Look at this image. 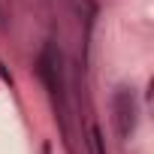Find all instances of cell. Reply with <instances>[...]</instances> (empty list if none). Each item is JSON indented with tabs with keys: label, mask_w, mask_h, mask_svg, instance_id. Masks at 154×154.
<instances>
[{
	"label": "cell",
	"mask_w": 154,
	"mask_h": 154,
	"mask_svg": "<svg viewBox=\"0 0 154 154\" xmlns=\"http://www.w3.org/2000/svg\"><path fill=\"white\" fill-rule=\"evenodd\" d=\"M112 112H115V130L118 136H130L136 130V121H139V109H136V97L133 91L121 88L112 100Z\"/></svg>",
	"instance_id": "1"
},
{
	"label": "cell",
	"mask_w": 154,
	"mask_h": 154,
	"mask_svg": "<svg viewBox=\"0 0 154 154\" xmlns=\"http://www.w3.org/2000/svg\"><path fill=\"white\" fill-rule=\"evenodd\" d=\"M36 69H39V79L45 82V88L57 97L60 94V57L54 54V48H45L42 54H39V63H36Z\"/></svg>",
	"instance_id": "2"
},
{
	"label": "cell",
	"mask_w": 154,
	"mask_h": 154,
	"mask_svg": "<svg viewBox=\"0 0 154 154\" xmlns=\"http://www.w3.org/2000/svg\"><path fill=\"white\" fill-rule=\"evenodd\" d=\"M91 148H94V154H106V148H103V133H100V127H94V130H91Z\"/></svg>",
	"instance_id": "3"
},
{
	"label": "cell",
	"mask_w": 154,
	"mask_h": 154,
	"mask_svg": "<svg viewBox=\"0 0 154 154\" xmlns=\"http://www.w3.org/2000/svg\"><path fill=\"white\" fill-rule=\"evenodd\" d=\"M0 79H3V82H12V75H9V69L3 66V60H0Z\"/></svg>",
	"instance_id": "4"
}]
</instances>
